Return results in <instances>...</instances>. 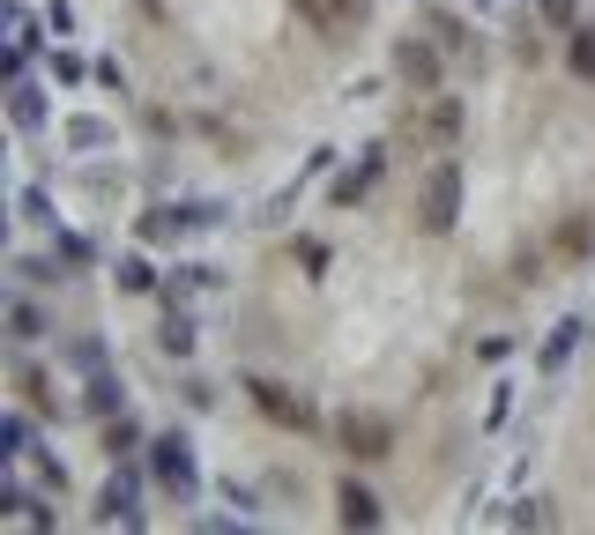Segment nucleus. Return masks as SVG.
<instances>
[{
    "instance_id": "1",
    "label": "nucleus",
    "mask_w": 595,
    "mask_h": 535,
    "mask_svg": "<svg viewBox=\"0 0 595 535\" xmlns=\"http://www.w3.org/2000/svg\"><path fill=\"white\" fill-rule=\"evenodd\" d=\"M454 223H462V165H432V179H425V231L447 239Z\"/></svg>"
},
{
    "instance_id": "2",
    "label": "nucleus",
    "mask_w": 595,
    "mask_h": 535,
    "mask_svg": "<svg viewBox=\"0 0 595 535\" xmlns=\"http://www.w3.org/2000/svg\"><path fill=\"white\" fill-rule=\"evenodd\" d=\"M149 469H157V484H165L179 506L202 491V469H194V447L186 439H157V453H149Z\"/></svg>"
},
{
    "instance_id": "3",
    "label": "nucleus",
    "mask_w": 595,
    "mask_h": 535,
    "mask_svg": "<svg viewBox=\"0 0 595 535\" xmlns=\"http://www.w3.org/2000/svg\"><path fill=\"white\" fill-rule=\"evenodd\" d=\"M246 394H254V402L276 416L283 431H313V402H305V394H291L283 379H246Z\"/></svg>"
},
{
    "instance_id": "4",
    "label": "nucleus",
    "mask_w": 595,
    "mask_h": 535,
    "mask_svg": "<svg viewBox=\"0 0 595 535\" xmlns=\"http://www.w3.org/2000/svg\"><path fill=\"white\" fill-rule=\"evenodd\" d=\"M342 447L357 453V461H380V453H394V431H387L380 416H357V410H350V416H342Z\"/></svg>"
},
{
    "instance_id": "5",
    "label": "nucleus",
    "mask_w": 595,
    "mask_h": 535,
    "mask_svg": "<svg viewBox=\"0 0 595 535\" xmlns=\"http://www.w3.org/2000/svg\"><path fill=\"white\" fill-rule=\"evenodd\" d=\"M394 75H402L410 89H439V52L417 45V38H402L394 45Z\"/></svg>"
},
{
    "instance_id": "6",
    "label": "nucleus",
    "mask_w": 595,
    "mask_h": 535,
    "mask_svg": "<svg viewBox=\"0 0 595 535\" xmlns=\"http://www.w3.org/2000/svg\"><path fill=\"white\" fill-rule=\"evenodd\" d=\"M336 506H342V528H380V498L365 491V484H342Z\"/></svg>"
},
{
    "instance_id": "7",
    "label": "nucleus",
    "mask_w": 595,
    "mask_h": 535,
    "mask_svg": "<svg viewBox=\"0 0 595 535\" xmlns=\"http://www.w3.org/2000/svg\"><path fill=\"white\" fill-rule=\"evenodd\" d=\"M588 253H595V216L573 208V216L558 223V260H588Z\"/></svg>"
},
{
    "instance_id": "8",
    "label": "nucleus",
    "mask_w": 595,
    "mask_h": 535,
    "mask_svg": "<svg viewBox=\"0 0 595 535\" xmlns=\"http://www.w3.org/2000/svg\"><path fill=\"white\" fill-rule=\"evenodd\" d=\"M380 165H387V157L373 149L357 171H342V179H336V208H357V202H365V194H373V179H380Z\"/></svg>"
},
{
    "instance_id": "9",
    "label": "nucleus",
    "mask_w": 595,
    "mask_h": 535,
    "mask_svg": "<svg viewBox=\"0 0 595 535\" xmlns=\"http://www.w3.org/2000/svg\"><path fill=\"white\" fill-rule=\"evenodd\" d=\"M573 342H581V320H558L551 342H544V357H536V372H544V379H558V372H566V357H573Z\"/></svg>"
},
{
    "instance_id": "10",
    "label": "nucleus",
    "mask_w": 595,
    "mask_h": 535,
    "mask_svg": "<svg viewBox=\"0 0 595 535\" xmlns=\"http://www.w3.org/2000/svg\"><path fill=\"white\" fill-rule=\"evenodd\" d=\"M8 120L23 126V134H31V126L45 120V97H38V83H23V75L8 83Z\"/></svg>"
},
{
    "instance_id": "11",
    "label": "nucleus",
    "mask_w": 595,
    "mask_h": 535,
    "mask_svg": "<svg viewBox=\"0 0 595 535\" xmlns=\"http://www.w3.org/2000/svg\"><path fill=\"white\" fill-rule=\"evenodd\" d=\"M97 521H127V528H134V476H127V469L105 484V513H97Z\"/></svg>"
},
{
    "instance_id": "12",
    "label": "nucleus",
    "mask_w": 595,
    "mask_h": 535,
    "mask_svg": "<svg viewBox=\"0 0 595 535\" xmlns=\"http://www.w3.org/2000/svg\"><path fill=\"white\" fill-rule=\"evenodd\" d=\"M186 223H194L186 208H179V216H171V208H157V216H142V239H149V246H171V239H179Z\"/></svg>"
},
{
    "instance_id": "13",
    "label": "nucleus",
    "mask_w": 595,
    "mask_h": 535,
    "mask_svg": "<svg viewBox=\"0 0 595 535\" xmlns=\"http://www.w3.org/2000/svg\"><path fill=\"white\" fill-rule=\"evenodd\" d=\"M31 453V416H0V461H23Z\"/></svg>"
},
{
    "instance_id": "14",
    "label": "nucleus",
    "mask_w": 595,
    "mask_h": 535,
    "mask_svg": "<svg viewBox=\"0 0 595 535\" xmlns=\"http://www.w3.org/2000/svg\"><path fill=\"white\" fill-rule=\"evenodd\" d=\"M8 335H15V342H38V335H45V320H38V305H31V297H15V305H8Z\"/></svg>"
},
{
    "instance_id": "15",
    "label": "nucleus",
    "mask_w": 595,
    "mask_h": 535,
    "mask_svg": "<svg viewBox=\"0 0 595 535\" xmlns=\"http://www.w3.org/2000/svg\"><path fill=\"white\" fill-rule=\"evenodd\" d=\"M425 134H432V142H454V134H462V105H432Z\"/></svg>"
},
{
    "instance_id": "16",
    "label": "nucleus",
    "mask_w": 595,
    "mask_h": 535,
    "mask_svg": "<svg viewBox=\"0 0 595 535\" xmlns=\"http://www.w3.org/2000/svg\"><path fill=\"white\" fill-rule=\"evenodd\" d=\"M157 342H165L171 357H186V350H194V320H186V313L171 305V320H165V335H157Z\"/></svg>"
},
{
    "instance_id": "17",
    "label": "nucleus",
    "mask_w": 595,
    "mask_h": 535,
    "mask_svg": "<svg viewBox=\"0 0 595 535\" xmlns=\"http://www.w3.org/2000/svg\"><path fill=\"white\" fill-rule=\"evenodd\" d=\"M112 276H120V290H157V268H149L142 253H127V260H120Z\"/></svg>"
},
{
    "instance_id": "18",
    "label": "nucleus",
    "mask_w": 595,
    "mask_h": 535,
    "mask_svg": "<svg viewBox=\"0 0 595 535\" xmlns=\"http://www.w3.org/2000/svg\"><path fill=\"white\" fill-rule=\"evenodd\" d=\"M68 142H75V149H105L112 126H105V120H68Z\"/></svg>"
},
{
    "instance_id": "19",
    "label": "nucleus",
    "mask_w": 595,
    "mask_h": 535,
    "mask_svg": "<svg viewBox=\"0 0 595 535\" xmlns=\"http://www.w3.org/2000/svg\"><path fill=\"white\" fill-rule=\"evenodd\" d=\"M89 410H97V416L120 410V379H112V372H97V379H89Z\"/></svg>"
},
{
    "instance_id": "20",
    "label": "nucleus",
    "mask_w": 595,
    "mask_h": 535,
    "mask_svg": "<svg viewBox=\"0 0 595 535\" xmlns=\"http://www.w3.org/2000/svg\"><path fill=\"white\" fill-rule=\"evenodd\" d=\"M134 447H142V424H134V416L120 410V424L105 431V453H134Z\"/></svg>"
},
{
    "instance_id": "21",
    "label": "nucleus",
    "mask_w": 595,
    "mask_h": 535,
    "mask_svg": "<svg viewBox=\"0 0 595 535\" xmlns=\"http://www.w3.org/2000/svg\"><path fill=\"white\" fill-rule=\"evenodd\" d=\"M573 75H581V83H595V31H581V38H573Z\"/></svg>"
},
{
    "instance_id": "22",
    "label": "nucleus",
    "mask_w": 595,
    "mask_h": 535,
    "mask_svg": "<svg viewBox=\"0 0 595 535\" xmlns=\"http://www.w3.org/2000/svg\"><path fill=\"white\" fill-rule=\"evenodd\" d=\"M513 528H551V506H544V498H521V513H513Z\"/></svg>"
},
{
    "instance_id": "23",
    "label": "nucleus",
    "mask_w": 595,
    "mask_h": 535,
    "mask_svg": "<svg viewBox=\"0 0 595 535\" xmlns=\"http://www.w3.org/2000/svg\"><path fill=\"white\" fill-rule=\"evenodd\" d=\"M298 260H305V268L320 276V268H328V246H320V239H298Z\"/></svg>"
},
{
    "instance_id": "24",
    "label": "nucleus",
    "mask_w": 595,
    "mask_h": 535,
    "mask_svg": "<svg viewBox=\"0 0 595 535\" xmlns=\"http://www.w3.org/2000/svg\"><path fill=\"white\" fill-rule=\"evenodd\" d=\"M68 357H75L83 372H97V365H105V350H97V342H68Z\"/></svg>"
},
{
    "instance_id": "25",
    "label": "nucleus",
    "mask_w": 595,
    "mask_h": 535,
    "mask_svg": "<svg viewBox=\"0 0 595 535\" xmlns=\"http://www.w3.org/2000/svg\"><path fill=\"white\" fill-rule=\"evenodd\" d=\"M52 246H60V260H89V239H75V231H60Z\"/></svg>"
},
{
    "instance_id": "26",
    "label": "nucleus",
    "mask_w": 595,
    "mask_h": 535,
    "mask_svg": "<svg viewBox=\"0 0 595 535\" xmlns=\"http://www.w3.org/2000/svg\"><path fill=\"white\" fill-rule=\"evenodd\" d=\"M336 8H342V15H357V23H365V0H336Z\"/></svg>"
},
{
    "instance_id": "27",
    "label": "nucleus",
    "mask_w": 595,
    "mask_h": 535,
    "mask_svg": "<svg viewBox=\"0 0 595 535\" xmlns=\"http://www.w3.org/2000/svg\"><path fill=\"white\" fill-rule=\"evenodd\" d=\"M476 8H484V15H491V8H499V0H476Z\"/></svg>"
}]
</instances>
